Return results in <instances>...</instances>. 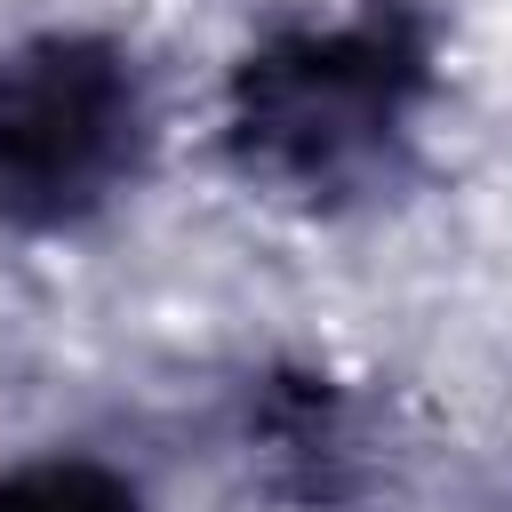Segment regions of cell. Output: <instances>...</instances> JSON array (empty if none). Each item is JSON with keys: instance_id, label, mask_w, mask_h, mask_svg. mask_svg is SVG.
I'll list each match as a JSON object with an SVG mask.
<instances>
[{"instance_id": "2", "label": "cell", "mask_w": 512, "mask_h": 512, "mask_svg": "<svg viewBox=\"0 0 512 512\" xmlns=\"http://www.w3.org/2000/svg\"><path fill=\"white\" fill-rule=\"evenodd\" d=\"M144 168V88L120 40L40 32L0 56V224L72 232Z\"/></svg>"}, {"instance_id": "3", "label": "cell", "mask_w": 512, "mask_h": 512, "mask_svg": "<svg viewBox=\"0 0 512 512\" xmlns=\"http://www.w3.org/2000/svg\"><path fill=\"white\" fill-rule=\"evenodd\" d=\"M0 512H144V504L120 472L88 456H48V464L0 472Z\"/></svg>"}, {"instance_id": "1", "label": "cell", "mask_w": 512, "mask_h": 512, "mask_svg": "<svg viewBox=\"0 0 512 512\" xmlns=\"http://www.w3.org/2000/svg\"><path fill=\"white\" fill-rule=\"evenodd\" d=\"M424 88L432 48L424 24L400 8H368L344 24H280L232 64L224 144L240 176L272 200L336 208L392 168Z\"/></svg>"}]
</instances>
